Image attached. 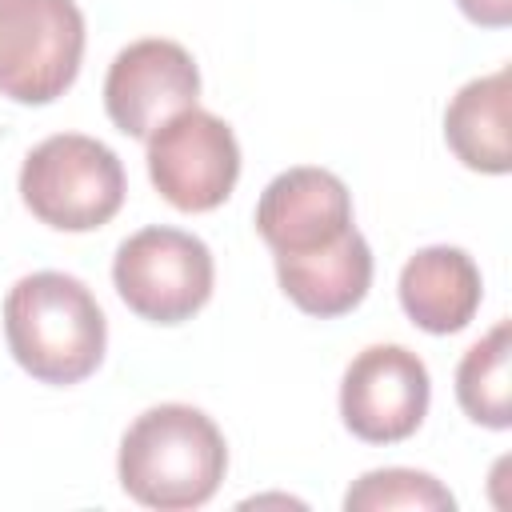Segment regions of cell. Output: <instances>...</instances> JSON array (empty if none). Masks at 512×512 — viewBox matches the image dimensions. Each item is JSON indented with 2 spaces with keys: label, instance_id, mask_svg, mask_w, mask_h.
<instances>
[{
  "label": "cell",
  "instance_id": "10",
  "mask_svg": "<svg viewBox=\"0 0 512 512\" xmlns=\"http://www.w3.org/2000/svg\"><path fill=\"white\" fill-rule=\"evenodd\" d=\"M480 300H484L480 268L456 244L420 248L400 268V308L416 328L432 336H452L468 328Z\"/></svg>",
  "mask_w": 512,
  "mask_h": 512
},
{
  "label": "cell",
  "instance_id": "5",
  "mask_svg": "<svg viewBox=\"0 0 512 512\" xmlns=\"http://www.w3.org/2000/svg\"><path fill=\"white\" fill-rule=\"evenodd\" d=\"M84 60L76 0H0V96L16 104L60 100Z\"/></svg>",
  "mask_w": 512,
  "mask_h": 512
},
{
  "label": "cell",
  "instance_id": "2",
  "mask_svg": "<svg viewBox=\"0 0 512 512\" xmlns=\"http://www.w3.org/2000/svg\"><path fill=\"white\" fill-rule=\"evenodd\" d=\"M4 336L12 360L32 380L68 388L100 368L108 320L84 280L68 272H32L4 296Z\"/></svg>",
  "mask_w": 512,
  "mask_h": 512
},
{
  "label": "cell",
  "instance_id": "3",
  "mask_svg": "<svg viewBox=\"0 0 512 512\" xmlns=\"http://www.w3.org/2000/svg\"><path fill=\"white\" fill-rule=\"evenodd\" d=\"M128 192L120 156L84 132H56L40 140L20 164L24 208L56 232L104 228Z\"/></svg>",
  "mask_w": 512,
  "mask_h": 512
},
{
  "label": "cell",
  "instance_id": "12",
  "mask_svg": "<svg viewBox=\"0 0 512 512\" xmlns=\"http://www.w3.org/2000/svg\"><path fill=\"white\" fill-rule=\"evenodd\" d=\"M512 68H496L488 76L468 80L444 108V140L456 160L472 172L504 176L512 168Z\"/></svg>",
  "mask_w": 512,
  "mask_h": 512
},
{
  "label": "cell",
  "instance_id": "11",
  "mask_svg": "<svg viewBox=\"0 0 512 512\" xmlns=\"http://www.w3.org/2000/svg\"><path fill=\"white\" fill-rule=\"evenodd\" d=\"M276 280L284 296L320 320L352 312L368 288H372V248L368 240L352 228L344 240L304 252V256H276Z\"/></svg>",
  "mask_w": 512,
  "mask_h": 512
},
{
  "label": "cell",
  "instance_id": "6",
  "mask_svg": "<svg viewBox=\"0 0 512 512\" xmlns=\"http://www.w3.org/2000/svg\"><path fill=\"white\" fill-rule=\"evenodd\" d=\"M148 176L172 208L212 212L240 180L236 132L216 112L184 108L148 136Z\"/></svg>",
  "mask_w": 512,
  "mask_h": 512
},
{
  "label": "cell",
  "instance_id": "13",
  "mask_svg": "<svg viewBox=\"0 0 512 512\" xmlns=\"http://www.w3.org/2000/svg\"><path fill=\"white\" fill-rule=\"evenodd\" d=\"M456 400L472 424L504 432L512 424V320H496L456 364Z\"/></svg>",
  "mask_w": 512,
  "mask_h": 512
},
{
  "label": "cell",
  "instance_id": "15",
  "mask_svg": "<svg viewBox=\"0 0 512 512\" xmlns=\"http://www.w3.org/2000/svg\"><path fill=\"white\" fill-rule=\"evenodd\" d=\"M456 8L480 28H508L512 24V0H456Z\"/></svg>",
  "mask_w": 512,
  "mask_h": 512
},
{
  "label": "cell",
  "instance_id": "1",
  "mask_svg": "<svg viewBox=\"0 0 512 512\" xmlns=\"http://www.w3.org/2000/svg\"><path fill=\"white\" fill-rule=\"evenodd\" d=\"M116 472L136 504L188 512L216 496L228 472V444L208 412L192 404H156L128 424Z\"/></svg>",
  "mask_w": 512,
  "mask_h": 512
},
{
  "label": "cell",
  "instance_id": "4",
  "mask_svg": "<svg viewBox=\"0 0 512 512\" xmlns=\"http://www.w3.org/2000/svg\"><path fill=\"white\" fill-rule=\"evenodd\" d=\"M112 284L128 312L148 324H184L192 320L216 284L212 252L200 236L168 224L132 232L112 260Z\"/></svg>",
  "mask_w": 512,
  "mask_h": 512
},
{
  "label": "cell",
  "instance_id": "14",
  "mask_svg": "<svg viewBox=\"0 0 512 512\" xmlns=\"http://www.w3.org/2000/svg\"><path fill=\"white\" fill-rule=\"evenodd\" d=\"M348 512H452L456 496L432 476L416 468H372L344 492Z\"/></svg>",
  "mask_w": 512,
  "mask_h": 512
},
{
  "label": "cell",
  "instance_id": "9",
  "mask_svg": "<svg viewBox=\"0 0 512 512\" xmlns=\"http://www.w3.org/2000/svg\"><path fill=\"white\" fill-rule=\"evenodd\" d=\"M352 228V192L328 168L296 164L272 176L256 200V232L272 256L320 252L344 240Z\"/></svg>",
  "mask_w": 512,
  "mask_h": 512
},
{
  "label": "cell",
  "instance_id": "8",
  "mask_svg": "<svg viewBox=\"0 0 512 512\" xmlns=\"http://www.w3.org/2000/svg\"><path fill=\"white\" fill-rule=\"evenodd\" d=\"M200 68L192 52L164 36L132 40L116 52L104 76V112L108 120L136 140H148L168 116L196 108Z\"/></svg>",
  "mask_w": 512,
  "mask_h": 512
},
{
  "label": "cell",
  "instance_id": "7",
  "mask_svg": "<svg viewBox=\"0 0 512 512\" xmlns=\"http://www.w3.org/2000/svg\"><path fill=\"white\" fill-rule=\"evenodd\" d=\"M432 400V380L424 360L404 344H368L352 356L340 380L344 428L364 444L408 440Z\"/></svg>",
  "mask_w": 512,
  "mask_h": 512
}]
</instances>
